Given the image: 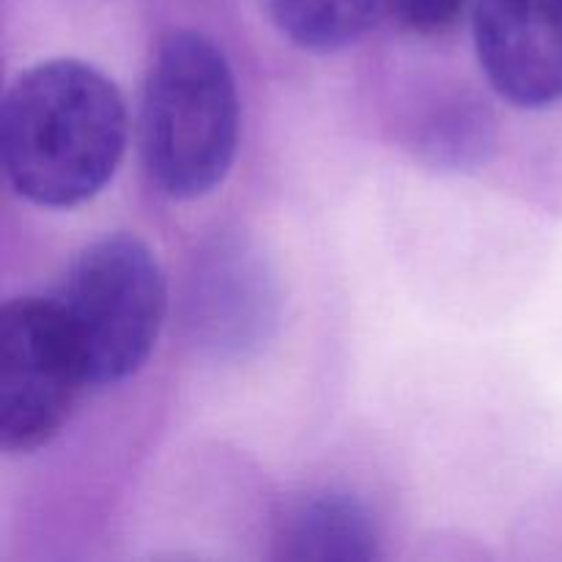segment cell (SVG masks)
Returning a JSON list of instances; mask_svg holds the SVG:
<instances>
[{"label": "cell", "mask_w": 562, "mask_h": 562, "mask_svg": "<svg viewBox=\"0 0 562 562\" xmlns=\"http://www.w3.org/2000/svg\"><path fill=\"white\" fill-rule=\"evenodd\" d=\"M475 49L488 86L521 110L562 99V0H475Z\"/></svg>", "instance_id": "5b68a950"}, {"label": "cell", "mask_w": 562, "mask_h": 562, "mask_svg": "<svg viewBox=\"0 0 562 562\" xmlns=\"http://www.w3.org/2000/svg\"><path fill=\"white\" fill-rule=\"evenodd\" d=\"M88 387L53 296H16L0 313V448L33 453L60 434Z\"/></svg>", "instance_id": "277c9868"}, {"label": "cell", "mask_w": 562, "mask_h": 562, "mask_svg": "<svg viewBox=\"0 0 562 562\" xmlns=\"http://www.w3.org/2000/svg\"><path fill=\"white\" fill-rule=\"evenodd\" d=\"M91 387L140 371L168 313V283L157 256L132 234H108L82 247L53 296Z\"/></svg>", "instance_id": "3957f363"}, {"label": "cell", "mask_w": 562, "mask_h": 562, "mask_svg": "<svg viewBox=\"0 0 562 562\" xmlns=\"http://www.w3.org/2000/svg\"><path fill=\"white\" fill-rule=\"evenodd\" d=\"M384 0H269L274 25L313 53L349 47L376 22Z\"/></svg>", "instance_id": "ba28073f"}, {"label": "cell", "mask_w": 562, "mask_h": 562, "mask_svg": "<svg viewBox=\"0 0 562 562\" xmlns=\"http://www.w3.org/2000/svg\"><path fill=\"white\" fill-rule=\"evenodd\" d=\"M239 148V91L223 49L198 31L157 44L140 99V151L165 195L192 201L217 190Z\"/></svg>", "instance_id": "7a4b0ae2"}, {"label": "cell", "mask_w": 562, "mask_h": 562, "mask_svg": "<svg viewBox=\"0 0 562 562\" xmlns=\"http://www.w3.org/2000/svg\"><path fill=\"white\" fill-rule=\"evenodd\" d=\"M379 541L376 516L346 488H316L296 499L278 536L285 560L316 562L376 560Z\"/></svg>", "instance_id": "52a82bcc"}, {"label": "cell", "mask_w": 562, "mask_h": 562, "mask_svg": "<svg viewBox=\"0 0 562 562\" xmlns=\"http://www.w3.org/2000/svg\"><path fill=\"white\" fill-rule=\"evenodd\" d=\"M126 108L108 75L75 58L31 66L9 86L0 154L16 195L44 209L88 201L126 148Z\"/></svg>", "instance_id": "6da1fadb"}, {"label": "cell", "mask_w": 562, "mask_h": 562, "mask_svg": "<svg viewBox=\"0 0 562 562\" xmlns=\"http://www.w3.org/2000/svg\"><path fill=\"white\" fill-rule=\"evenodd\" d=\"M464 0H384L401 27L415 33L445 31L459 16Z\"/></svg>", "instance_id": "9c48e42d"}, {"label": "cell", "mask_w": 562, "mask_h": 562, "mask_svg": "<svg viewBox=\"0 0 562 562\" xmlns=\"http://www.w3.org/2000/svg\"><path fill=\"white\" fill-rule=\"evenodd\" d=\"M187 294V324L214 349L239 351L267 335L274 313L267 261L245 241H220L195 261Z\"/></svg>", "instance_id": "8992f818"}]
</instances>
